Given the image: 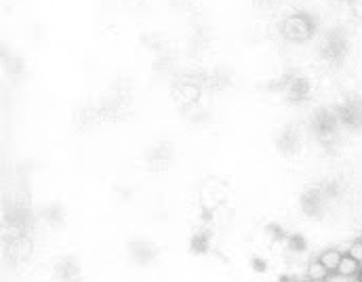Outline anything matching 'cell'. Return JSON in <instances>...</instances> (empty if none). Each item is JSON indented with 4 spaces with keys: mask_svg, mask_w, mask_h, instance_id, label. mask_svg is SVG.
I'll list each match as a JSON object with an SVG mask.
<instances>
[{
    "mask_svg": "<svg viewBox=\"0 0 362 282\" xmlns=\"http://www.w3.org/2000/svg\"><path fill=\"white\" fill-rule=\"evenodd\" d=\"M318 282H324V280H318Z\"/></svg>",
    "mask_w": 362,
    "mask_h": 282,
    "instance_id": "7",
    "label": "cell"
},
{
    "mask_svg": "<svg viewBox=\"0 0 362 282\" xmlns=\"http://www.w3.org/2000/svg\"><path fill=\"white\" fill-rule=\"evenodd\" d=\"M358 282H362V280H358Z\"/></svg>",
    "mask_w": 362,
    "mask_h": 282,
    "instance_id": "8",
    "label": "cell"
},
{
    "mask_svg": "<svg viewBox=\"0 0 362 282\" xmlns=\"http://www.w3.org/2000/svg\"><path fill=\"white\" fill-rule=\"evenodd\" d=\"M282 282H295V280H282Z\"/></svg>",
    "mask_w": 362,
    "mask_h": 282,
    "instance_id": "6",
    "label": "cell"
},
{
    "mask_svg": "<svg viewBox=\"0 0 362 282\" xmlns=\"http://www.w3.org/2000/svg\"><path fill=\"white\" fill-rule=\"evenodd\" d=\"M320 264H322L328 272H333V270H337L339 264H341V255L337 253V250H324V253L320 255Z\"/></svg>",
    "mask_w": 362,
    "mask_h": 282,
    "instance_id": "2",
    "label": "cell"
},
{
    "mask_svg": "<svg viewBox=\"0 0 362 282\" xmlns=\"http://www.w3.org/2000/svg\"><path fill=\"white\" fill-rule=\"evenodd\" d=\"M286 32L288 36H306L310 32V24L301 17H290L286 22Z\"/></svg>",
    "mask_w": 362,
    "mask_h": 282,
    "instance_id": "1",
    "label": "cell"
},
{
    "mask_svg": "<svg viewBox=\"0 0 362 282\" xmlns=\"http://www.w3.org/2000/svg\"><path fill=\"white\" fill-rule=\"evenodd\" d=\"M308 274H310V278H312V280H316V282H318V280H324V276L328 274V270H326L322 264H320V261H314V264H312V266L308 268Z\"/></svg>",
    "mask_w": 362,
    "mask_h": 282,
    "instance_id": "4",
    "label": "cell"
},
{
    "mask_svg": "<svg viewBox=\"0 0 362 282\" xmlns=\"http://www.w3.org/2000/svg\"><path fill=\"white\" fill-rule=\"evenodd\" d=\"M350 257L356 259L358 264H360V261H362V242H354V244H352V248H350Z\"/></svg>",
    "mask_w": 362,
    "mask_h": 282,
    "instance_id": "5",
    "label": "cell"
},
{
    "mask_svg": "<svg viewBox=\"0 0 362 282\" xmlns=\"http://www.w3.org/2000/svg\"><path fill=\"white\" fill-rule=\"evenodd\" d=\"M337 270L341 272V276H352V274H354V272L358 270V261L352 259L350 255H348V257H341V264H339Z\"/></svg>",
    "mask_w": 362,
    "mask_h": 282,
    "instance_id": "3",
    "label": "cell"
}]
</instances>
